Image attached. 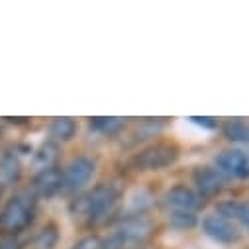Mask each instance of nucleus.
<instances>
[{"label":"nucleus","mask_w":249,"mask_h":249,"mask_svg":"<svg viewBox=\"0 0 249 249\" xmlns=\"http://www.w3.org/2000/svg\"><path fill=\"white\" fill-rule=\"evenodd\" d=\"M118 200L120 191L114 184H98L71 204V214L89 224H98L114 212Z\"/></svg>","instance_id":"f257e3e1"},{"label":"nucleus","mask_w":249,"mask_h":249,"mask_svg":"<svg viewBox=\"0 0 249 249\" xmlns=\"http://www.w3.org/2000/svg\"><path fill=\"white\" fill-rule=\"evenodd\" d=\"M36 212V195L32 191H22L14 195L0 210V233L16 235L24 231L34 220Z\"/></svg>","instance_id":"f03ea898"},{"label":"nucleus","mask_w":249,"mask_h":249,"mask_svg":"<svg viewBox=\"0 0 249 249\" xmlns=\"http://www.w3.org/2000/svg\"><path fill=\"white\" fill-rule=\"evenodd\" d=\"M151 231V220L145 216H130L122 220L106 239H102V249H136L149 239Z\"/></svg>","instance_id":"7ed1b4c3"},{"label":"nucleus","mask_w":249,"mask_h":249,"mask_svg":"<svg viewBox=\"0 0 249 249\" xmlns=\"http://www.w3.org/2000/svg\"><path fill=\"white\" fill-rule=\"evenodd\" d=\"M178 159V147L173 143H151L134 157V165L142 171H159Z\"/></svg>","instance_id":"20e7f679"},{"label":"nucleus","mask_w":249,"mask_h":249,"mask_svg":"<svg viewBox=\"0 0 249 249\" xmlns=\"http://www.w3.org/2000/svg\"><path fill=\"white\" fill-rule=\"evenodd\" d=\"M92 175H94V161L92 159H89V157L73 159L63 171H61V193L63 195L79 193L92 178Z\"/></svg>","instance_id":"39448f33"},{"label":"nucleus","mask_w":249,"mask_h":249,"mask_svg":"<svg viewBox=\"0 0 249 249\" xmlns=\"http://www.w3.org/2000/svg\"><path fill=\"white\" fill-rule=\"evenodd\" d=\"M202 206V196L186 186H173L161 196L163 212H196Z\"/></svg>","instance_id":"423d86ee"},{"label":"nucleus","mask_w":249,"mask_h":249,"mask_svg":"<svg viewBox=\"0 0 249 249\" xmlns=\"http://www.w3.org/2000/svg\"><path fill=\"white\" fill-rule=\"evenodd\" d=\"M214 165H216L214 169L222 177H230V178H247L249 177V153H245L241 149L222 151L214 159Z\"/></svg>","instance_id":"0eeeda50"},{"label":"nucleus","mask_w":249,"mask_h":249,"mask_svg":"<svg viewBox=\"0 0 249 249\" xmlns=\"http://www.w3.org/2000/svg\"><path fill=\"white\" fill-rule=\"evenodd\" d=\"M202 231L216 243H224V245H230V243H235L239 239V230L235 228V224L222 216V214H210L202 220Z\"/></svg>","instance_id":"6e6552de"},{"label":"nucleus","mask_w":249,"mask_h":249,"mask_svg":"<svg viewBox=\"0 0 249 249\" xmlns=\"http://www.w3.org/2000/svg\"><path fill=\"white\" fill-rule=\"evenodd\" d=\"M193 180L200 196H214L224 189V177L212 167H198L193 173Z\"/></svg>","instance_id":"1a4fd4ad"},{"label":"nucleus","mask_w":249,"mask_h":249,"mask_svg":"<svg viewBox=\"0 0 249 249\" xmlns=\"http://www.w3.org/2000/svg\"><path fill=\"white\" fill-rule=\"evenodd\" d=\"M32 193L37 196H45V198L61 193V171L53 167V169L36 173L32 180Z\"/></svg>","instance_id":"9d476101"},{"label":"nucleus","mask_w":249,"mask_h":249,"mask_svg":"<svg viewBox=\"0 0 249 249\" xmlns=\"http://www.w3.org/2000/svg\"><path fill=\"white\" fill-rule=\"evenodd\" d=\"M59 159V147L55 142H43L32 155V167L39 173V171H47L53 169L55 163Z\"/></svg>","instance_id":"9b49d317"},{"label":"nucleus","mask_w":249,"mask_h":249,"mask_svg":"<svg viewBox=\"0 0 249 249\" xmlns=\"http://www.w3.org/2000/svg\"><path fill=\"white\" fill-rule=\"evenodd\" d=\"M22 177V165L20 159L14 153H4L0 155V184L8 186L18 182Z\"/></svg>","instance_id":"f8f14e48"},{"label":"nucleus","mask_w":249,"mask_h":249,"mask_svg":"<svg viewBox=\"0 0 249 249\" xmlns=\"http://www.w3.org/2000/svg\"><path fill=\"white\" fill-rule=\"evenodd\" d=\"M77 134V122L73 118H53L49 124V136L57 142H69Z\"/></svg>","instance_id":"ddd939ff"},{"label":"nucleus","mask_w":249,"mask_h":249,"mask_svg":"<svg viewBox=\"0 0 249 249\" xmlns=\"http://www.w3.org/2000/svg\"><path fill=\"white\" fill-rule=\"evenodd\" d=\"M218 214L230 218L231 222H239L249 231V202H224L218 206Z\"/></svg>","instance_id":"4468645a"},{"label":"nucleus","mask_w":249,"mask_h":249,"mask_svg":"<svg viewBox=\"0 0 249 249\" xmlns=\"http://www.w3.org/2000/svg\"><path fill=\"white\" fill-rule=\"evenodd\" d=\"M89 122H90V128L102 136H116L126 126V120L116 116H96V118H90Z\"/></svg>","instance_id":"2eb2a0df"},{"label":"nucleus","mask_w":249,"mask_h":249,"mask_svg":"<svg viewBox=\"0 0 249 249\" xmlns=\"http://www.w3.org/2000/svg\"><path fill=\"white\" fill-rule=\"evenodd\" d=\"M224 134L231 142L249 143V124L245 120H228L224 124Z\"/></svg>","instance_id":"dca6fc26"},{"label":"nucleus","mask_w":249,"mask_h":249,"mask_svg":"<svg viewBox=\"0 0 249 249\" xmlns=\"http://www.w3.org/2000/svg\"><path fill=\"white\" fill-rule=\"evenodd\" d=\"M167 222L177 230H191L196 226V212H165Z\"/></svg>","instance_id":"f3484780"},{"label":"nucleus","mask_w":249,"mask_h":249,"mask_svg":"<svg viewBox=\"0 0 249 249\" xmlns=\"http://www.w3.org/2000/svg\"><path fill=\"white\" fill-rule=\"evenodd\" d=\"M57 239H59V233H57V228L53 224L45 226L36 237H34V249H53L57 245Z\"/></svg>","instance_id":"a211bd4d"},{"label":"nucleus","mask_w":249,"mask_h":249,"mask_svg":"<svg viewBox=\"0 0 249 249\" xmlns=\"http://www.w3.org/2000/svg\"><path fill=\"white\" fill-rule=\"evenodd\" d=\"M71 249H102V239L96 235H87L79 239Z\"/></svg>","instance_id":"6ab92c4d"},{"label":"nucleus","mask_w":249,"mask_h":249,"mask_svg":"<svg viewBox=\"0 0 249 249\" xmlns=\"http://www.w3.org/2000/svg\"><path fill=\"white\" fill-rule=\"evenodd\" d=\"M191 122L196 124V126H200V128H204V130H216L218 128V122L214 118H208V116H193Z\"/></svg>","instance_id":"aec40b11"},{"label":"nucleus","mask_w":249,"mask_h":249,"mask_svg":"<svg viewBox=\"0 0 249 249\" xmlns=\"http://www.w3.org/2000/svg\"><path fill=\"white\" fill-rule=\"evenodd\" d=\"M0 249H18L16 235H4L2 239H0Z\"/></svg>","instance_id":"412c9836"},{"label":"nucleus","mask_w":249,"mask_h":249,"mask_svg":"<svg viewBox=\"0 0 249 249\" xmlns=\"http://www.w3.org/2000/svg\"><path fill=\"white\" fill-rule=\"evenodd\" d=\"M2 189H4V186H2V184H0V196H2Z\"/></svg>","instance_id":"4be33fe9"}]
</instances>
